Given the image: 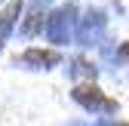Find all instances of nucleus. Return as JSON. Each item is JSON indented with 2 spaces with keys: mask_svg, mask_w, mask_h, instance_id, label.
I'll use <instances>...</instances> for the list:
<instances>
[{
  "mask_svg": "<svg viewBox=\"0 0 129 126\" xmlns=\"http://www.w3.org/2000/svg\"><path fill=\"white\" fill-rule=\"evenodd\" d=\"M123 126H129V123H123Z\"/></svg>",
  "mask_w": 129,
  "mask_h": 126,
  "instance_id": "nucleus-5",
  "label": "nucleus"
},
{
  "mask_svg": "<svg viewBox=\"0 0 129 126\" xmlns=\"http://www.w3.org/2000/svg\"><path fill=\"white\" fill-rule=\"evenodd\" d=\"M22 61H28V65H55L58 52H52V49H28L22 55Z\"/></svg>",
  "mask_w": 129,
  "mask_h": 126,
  "instance_id": "nucleus-2",
  "label": "nucleus"
},
{
  "mask_svg": "<svg viewBox=\"0 0 129 126\" xmlns=\"http://www.w3.org/2000/svg\"><path fill=\"white\" fill-rule=\"evenodd\" d=\"M74 102L80 108H86L89 114H117V102L105 96L95 83H80L74 86Z\"/></svg>",
  "mask_w": 129,
  "mask_h": 126,
  "instance_id": "nucleus-1",
  "label": "nucleus"
},
{
  "mask_svg": "<svg viewBox=\"0 0 129 126\" xmlns=\"http://www.w3.org/2000/svg\"><path fill=\"white\" fill-rule=\"evenodd\" d=\"M19 3H9V9L3 12V15H0V43H3V37L9 34V28H12V22H15V15H19Z\"/></svg>",
  "mask_w": 129,
  "mask_h": 126,
  "instance_id": "nucleus-3",
  "label": "nucleus"
},
{
  "mask_svg": "<svg viewBox=\"0 0 129 126\" xmlns=\"http://www.w3.org/2000/svg\"><path fill=\"white\" fill-rule=\"evenodd\" d=\"M123 55H126V58H129V43H126V46H123Z\"/></svg>",
  "mask_w": 129,
  "mask_h": 126,
  "instance_id": "nucleus-4",
  "label": "nucleus"
}]
</instances>
